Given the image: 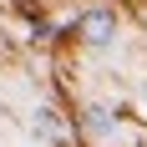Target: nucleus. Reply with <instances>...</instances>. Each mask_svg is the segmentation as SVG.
Returning a JSON list of instances; mask_svg holds the SVG:
<instances>
[{"label": "nucleus", "instance_id": "nucleus-1", "mask_svg": "<svg viewBox=\"0 0 147 147\" xmlns=\"http://www.w3.org/2000/svg\"><path fill=\"white\" fill-rule=\"evenodd\" d=\"M112 36H117L112 10H86V15H81V41H86V46H112Z\"/></svg>", "mask_w": 147, "mask_h": 147}, {"label": "nucleus", "instance_id": "nucleus-3", "mask_svg": "<svg viewBox=\"0 0 147 147\" xmlns=\"http://www.w3.org/2000/svg\"><path fill=\"white\" fill-rule=\"evenodd\" d=\"M36 127H41L46 137H56V132H61V127H56V112H36Z\"/></svg>", "mask_w": 147, "mask_h": 147}, {"label": "nucleus", "instance_id": "nucleus-2", "mask_svg": "<svg viewBox=\"0 0 147 147\" xmlns=\"http://www.w3.org/2000/svg\"><path fill=\"white\" fill-rule=\"evenodd\" d=\"M86 127H91V137H112V127H117V122L96 107V112H86Z\"/></svg>", "mask_w": 147, "mask_h": 147}]
</instances>
